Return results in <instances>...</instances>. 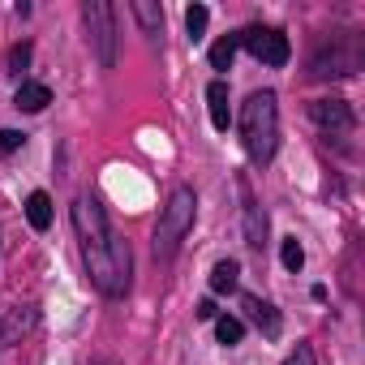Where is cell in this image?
<instances>
[{
  "instance_id": "3",
  "label": "cell",
  "mask_w": 365,
  "mask_h": 365,
  "mask_svg": "<svg viewBox=\"0 0 365 365\" xmlns=\"http://www.w3.org/2000/svg\"><path fill=\"white\" fill-rule=\"evenodd\" d=\"M194 215H198L194 190H190V185H176V190L168 194L163 211H159V224H155V258H159V262H172V258H176L180 241H185L190 228H194Z\"/></svg>"
},
{
  "instance_id": "12",
  "label": "cell",
  "mask_w": 365,
  "mask_h": 365,
  "mask_svg": "<svg viewBox=\"0 0 365 365\" xmlns=\"http://www.w3.org/2000/svg\"><path fill=\"white\" fill-rule=\"evenodd\" d=\"M22 112H43L48 103H52V91L43 86V82H22L18 86V99H14Z\"/></svg>"
},
{
  "instance_id": "10",
  "label": "cell",
  "mask_w": 365,
  "mask_h": 365,
  "mask_svg": "<svg viewBox=\"0 0 365 365\" xmlns=\"http://www.w3.org/2000/svg\"><path fill=\"white\" fill-rule=\"evenodd\" d=\"M207 103H211V125H215V129H228L232 112H228V82H224V78H215V82L207 86Z\"/></svg>"
},
{
  "instance_id": "5",
  "label": "cell",
  "mask_w": 365,
  "mask_h": 365,
  "mask_svg": "<svg viewBox=\"0 0 365 365\" xmlns=\"http://www.w3.org/2000/svg\"><path fill=\"white\" fill-rule=\"evenodd\" d=\"M82 22H86V39H91V52L103 69L116 65V9L108 0H86L82 5Z\"/></svg>"
},
{
  "instance_id": "15",
  "label": "cell",
  "mask_w": 365,
  "mask_h": 365,
  "mask_svg": "<svg viewBox=\"0 0 365 365\" xmlns=\"http://www.w3.org/2000/svg\"><path fill=\"white\" fill-rule=\"evenodd\" d=\"M237 284H241V267H237L232 258L215 262V271H211V288H215V292H232Z\"/></svg>"
},
{
  "instance_id": "6",
  "label": "cell",
  "mask_w": 365,
  "mask_h": 365,
  "mask_svg": "<svg viewBox=\"0 0 365 365\" xmlns=\"http://www.w3.org/2000/svg\"><path fill=\"white\" fill-rule=\"evenodd\" d=\"M309 120L318 129V138L327 146H348V138L356 133V116L344 99H314L309 103Z\"/></svg>"
},
{
  "instance_id": "14",
  "label": "cell",
  "mask_w": 365,
  "mask_h": 365,
  "mask_svg": "<svg viewBox=\"0 0 365 365\" xmlns=\"http://www.w3.org/2000/svg\"><path fill=\"white\" fill-rule=\"evenodd\" d=\"M245 309H250V318H254L267 335H279V314H275V305H267V301H258V297H245Z\"/></svg>"
},
{
  "instance_id": "2",
  "label": "cell",
  "mask_w": 365,
  "mask_h": 365,
  "mask_svg": "<svg viewBox=\"0 0 365 365\" xmlns=\"http://www.w3.org/2000/svg\"><path fill=\"white\" fill-rule=\"evenodd\" d=\"M241 142L245 155L254 163H271L275 146H279V108H275V91H254L241 108Z\"/></svg>"
},
{
  "instance_id": "22",
  "label": "cell",
  "mask_w": 365,
  "mask_h": 365,
  "mask_svg": "<svg viewBox=\"0 0 365 365\" xmlns=\"http://www.w3.org/2000/svg\"><path fill=\"white\" fill-rule=\"evenodd\" d=\"M26 61H31V43H18V48L9 52V69H14V73H22V69H26Z\"/></svg>"
},
{
  "instance_id": "23",
  "label": "cell",
  "mask_w": 365,
  "mask_h": 365,
  "mask_svg": "<svg viewBox=\"0 0 365 365\" xmlns=\"http://www.w3.org/2000/svg\"><path fill=\"white\" fill-rule=\"evenodd\" d=\"M194 314H198L202 322H211V318H215V301H198V305H194Z\"/></svg>"
},
{
  "instance_id": "17",
  "label": "cell",
  "mask_w": 365,
  "mask_h": 365,
  "mask_svg": "<svg viewBox=\"0 0 365 365\" xmlns=\"http://www.w3.org/2000/svg\"><path fill=\"white\" fill-rule=\"evenodd\" d=\"M232 56H237V35H224L215 48H211V69H232Z\"/></svg>"
},
{
  "instance_id": "16",
  "label": "cell",
  "mask_w": 365,
  "mask_h": 365,
  "mask_svg": "<svg viewBox=\"0 0 365 365\" xmlns=\"http://www.w3.org/2000/svg\"><path fill=\"white\" fill-rule=\"evenodd\" d=\"M207 22H211V9H207V5H190V9H185V31H190L194 43L207 35Z\"/></svg>"
},
{
  "instance_id": "18",
  "label": "cell",
  "mask_w": 365,
  "mask_h": 365,
  "mask_svg": "<svg viewBox=\"0 0 365 365\" xmlns=\"http://www.w3.org/2000/svg\"><path fill=\"white\" fill-rule=\"evenodd\" d=\"M215 335H220V344H241V335H245V327H241V318H232V314H224V318H215Z\"/></svg>"
},
{
  "instance_id": "1",
  "label": "cell",
  "mask_w": 365,
  "mask_h": 365,
  "mask_svg": "<svg viewBox=\"0 0 365 365\" xmlns=\"http://www.w3.org/2000/svg\"><path fill=\"white\" fill-rule=\"evenodd\" d=\"M73 232H78V250H82L91 284L103 297H125L129 279H133V254H129V241L112 228L108 211L95 198L73 202Z\"/></svg>"
},
{
  "instance_id": "7",
  "label": "cell",
  "mask_w": 365,
  "mask_h": 365,
  "mask_svg": "<svg viewBox=\"0 0 365 365\" xmlns=\"http://www.w3.org/2000/svg\"><path fill=\"white\" fill-rule=\"evenodd\" d=\"M237 48L254 52V56H258L262 65H271V69H284L288 56H292L288 35L275 31V26H250V31H241V35H237Z\"/></svg>"
},
{
  "instance_id": "20",
  "label": "cell",
  "mask_w": 365,
  "mask_h": 365,
  "mask_svg": "<svg viewBox=\"0 0 365 365\" xmlns=\"http://www.w3.org/2000/svg\"><path fill=\"white\" fill-rule=\"evenodd\" d=\"M22 142H26V133H18V129H0V155L22 150Z\"/></svg>"
},
{
  "instance_id": "19",
  "label": "cell",
  "mask_w": 365,
  "mask_h": 365,
  "mask_svg": "<svg viewBox=\"0 0 365 365\" xmlns=\"http://www.w3.org/2000/svg\"><path fill=\"white\" fill-rule=\"evenodd\" d=\"M279 258H284V267H288V271H301V267H305V250H301V241H297V237H288V241L279 245Z\"/></svg>"
},
{
  "instance_id": "9",
  "label": "cell",
  "mask_w": 365,
  "mask_h": 365,
  "mask_svg": "<svg viewBox=\"0 0 365 365\" xmlns=\"http://www.w3.org/2000/svg\"><path fill=\"white\" fill-rule=\"evenodd\" d=\"M35 322H39V309H35V305H18V309H9V318H5V344H18L22 335H31Z\"/></svg>"
},
{
  "instance_id": "21",
  "label": "cell",
  "mask_w": 365,
  "mask_h": 365,
  "mask_svg": "<svg viewBox=\"0 0 365 365\" xmlns=\"http://www.w3.org/2000/svg\"><path fill=\"white\" fill-rule=\"evenodd\" d=\"M279 365H314V348H309V344H297Z\"/></svg>"
},
{
  "instance_id": "13",
  "label": "cell",
  "mask_w": 365,
  "mask_h": 365,
  "mask_svg": "<svg viewBox=\"0 0 365 365\" xmlns=\"http://www.w3.org/2000/svg\"><path fill=\"white\" fill-rule=\"evenodd\" d=\"M26 220H31L35 232H48V228H52V198H48L43 190H35V194L26 198Z\"/></svg>"
},
{
  "instance_id": "4",
  "label": "cell",
  "mask_w": 365,
  "mask_h": 365,
  "mask_svg": "<svg viewBox=\"0 0 365 365\" xmlns=\"http://www.w3.org/2000/svg\"><path fill=\"white\" fill-rule=\"evenodd\" d=\"M361 69V39L327 35L309 56V78H348Z\"/></svg>"
},
{
  "instance_id": "8",
  "label": "cell",
  "mask_w": 365,
  "mask_h": 365,
  "mask_svg": "<svg viewBox=\"0 0 365 365\" xmlns=\"http://www.w3.org/2000/svg\"><path fill=\"white\" fill-rule=\"evenodd\" d=\"M237 194H241V220H245V245H250V250H262V245H267V211H262V202L254 198V185H250V176H245V172L237 176Z\"/></svg>"
},
{
  "instance_id": "11",
  "label": "cell",
  "mask_w": 365,
  "mask_h": 365,
  "mask_svg": "<svg viewBox=\"0 0 365 365\" xmlns=\"http://www.w3.org/2000/svg\"><path fill=\"white\" fill-rule=\"evenodd\" d=\"M129 14L138 18V26H142L150 39H159V31H163V9L155 5V0H133V5H129Z\"/></svg>"
}]
</instances>
